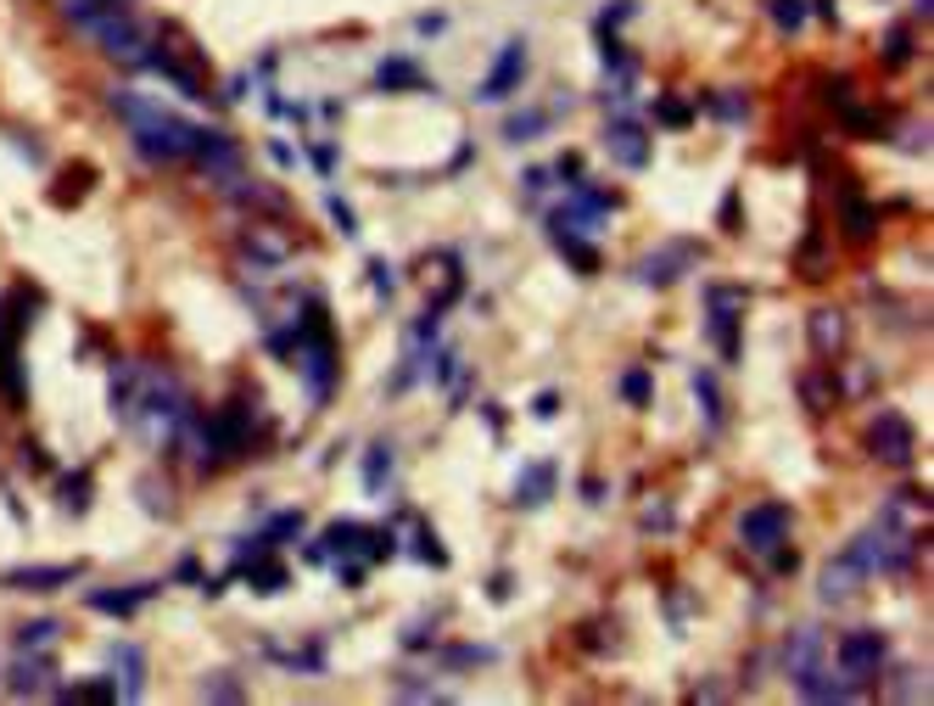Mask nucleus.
I'll list each match as a JSON object with an SVG mask.
<instances>
[{"label":"nucleus","mask_w":934,"mask_h":706,"mask_svg":"<svg viewBox=\"0 0 934 706\" xmlns=\"http://www.w3.org/2000/svg\"><path fill=\"white\" fill-rule=\"evenodd\" d=\"M113 113L129 124L135 135V152L145 163H185L196 152V135H202V124H190L179 113H168L163 102L140 96V90H113Z\"/></svg>","instance_id":"f257e3e1"},{"label":"nucleus","mask_w":934,"mask_h":706,"mask_svg":"<svg viewBox=\"0 0 934 706\" xmlns=\"http://www.w3.org/2000/svg\"><path fill=\"white\" fill-rule=\"evenodd\" d=\"M62 18H68L79 34H90L107 57H118V62H129V68H140L145 51H152L145 28L118 7V0H62Z\"/></svg>","instance_id":"f03ea898"},{"label":"nucleus","mask_w":934,"mask_h":706,"mask_svg":"<svg viewBox=\"0 0 934 706\" xmlns=\"http://www.w3.org/2000/svg\"><path fill=\"white\" fill-rule=\"evenodd\" d=\"M912 555H918V539L907 533V516H901V499H890L878 516H873V528L862 533V539H851V560L873 578V572H907L912 567Z\"/></svg>","instance_id":"7ed1b4c3"},{"label":"nucleus","mask_w":934,"mask_h":706,"mask_svg":"<svg viewBox=\"0 0 934 706\" xmlns=\"http://www.w3.org/2000/svg\"><path fill=\"white\" fill-rule=\"evenodd\" d=\"M745 303H750V292H745V287H705V309H711L705 332H711V343H716V354H722L727 364H739V359H745V337H739V325H745Z\"/></svg>","instance_id":"20e7f679"},{"label":"nucleus","mask_w":934,"mask_h":706,"mask_svg":"<svg viewBox=\"0 0 934 706\" xmlns=\"http://www.w3.org/2000/svg\"><path fill=\"white\" fill-rule=\"evenodd\" d=\"M700 258H705L700 242H666V247H655V253H644L632 264V280L638 287H672V280H682Z\"/></svg>","instance_id":"39448f33"},{"label":"nucleus","mask_w":934,"mask_h":706,"mask_svg":"<svg viewBox=\"0 0 934 706\" xmlns=\"http://www.w3.org/2000/svg\"><path fill=\"white\" fill-rule=\"evenodd\" d=\"M867 449H873V460H884V465H912V454H918L912 420H907L901 409H878L873 427H867Z\"/></svg>","instance_id":"423d86ee"},{"label":"nucleus","mask_w":934,"mask_h":706,"mask_svg":"<svg viewBox=\"0 0 934 706\" xmlns=\"http://www.w3.org/2000/svg\"><path fill=\"white\" fill-rule=\"evenodd\" d=\"M790 505L783 499H761V505H750L745 516H739V539H745V549L750 555H767L772 544H790Z\"/></svg>","instance_id":"0eeeda50"},{"label":"nucleus","mask_w":934,"mask_h":706,"mask_svg":"<svg viewBox=\"0 0 934 706\" xmlns=\"http://www.w3.org/2000/svg\"><path fill=\"white\" fill-rule=\"evenodd\" d=\"M884 634L878 628H851L840 645H833V662H840V673L851 679V684H867V679H878V668H884Z\"/></svg>","instance_id":"6e6552de"},{"label":"nucleus","mask_w":934,"mask_h":706,"mask_svg":"<svg viewBox=\"0 0 934 706\" xmlns=\"http://www.w3.org/2000/svg\"><path fill=\"white\" fill-rule=\"evenodd\" d=\"M605 152H610V163H621V169H650V158H655V147H650V129L638 124L632 113H616L610 124H605Z\"/></svg>","instance_id":"1a4fd4ad"},{"label":"nucleus","mask_w":934,"mask_h":706,"mask_svg":"<svg viewBox=\"0 0 934 706\" xmlns=\"http://www.w3.org/2000/svg\"><path fill=\"white\" fill-rule=\"evenodd\" d=\"M521 79H526V39H504L493 73L476 84V102H504V96H515Z\"/></svg>","instance_id":"9d476101"},{"label":"nucleus","mask_w":934,"mask_h":706,"mask_svg":"<svg viewBox=\"0 0 934 706\" xmlns=\"http://www.w3.org/2000/svg\"><path fill=\"white\" fill-rule=\"evenodd\" d=\"M190 158L202 163L213 180H224V185L241 180V147H235L224 129H202V135H196V152H190Z\"/></svg>","instance_id":"9b49d317"},{"label":"nucleus","mask_w":934,"mask_h":706,"mask_svg":"<svg viewBox=\"0 0 934 706\" xmlns=\"http://www.w3.org/2000/svg\"><path fill=\"white\" fill-rule=\"evenodd\" d=\"M79 578H84L79 560H62V567H12V572H0V583L17 589V594H51V589H68Z\"/></svg>","instance_id":"f8f14e48"},{"label":"nucleus","mask_w":934,"mask_h":706,"mask_svg":"<svg viewBox=\"0 0 934 706\" xmlns=\"http://www.w3.org/2000/svg\"><path fill=\"white\" fill-rule=\"evenodd\" d=\"M163 583H129V589H90L84 594V605L90 611H102V617H135V611L152 600Z\"/></svg>","instance_id":"ddd939ff"},{"label":"nucleus","mask_w":934,"mask_h":706,"mask_svg":"<svg viewBox=\"0 0 934 706\" xmlns=\"http://www.w3.org/2000/svg\"><path fill=\"white\" fill-rule=\"evenodd\" d=\"M856 583H867V572L856 567V560H851V549L840 555V560H828V567H822V605H845L851 594H856Z\"/></svg>","instance_id":"4468645a"},{"label":"nucleus","mask_w":934,"mask_h":706,"mask_svg":"<svg viewBox=\"0 0 934 706\" xmlns=\"http://www.w3.org/2000/svg\"><path fill=\"white\" fill-rule=\"evenodd\" d=\"M554 483H560V471H554V460H537V465H526L521 477H515V505H526V510H537V505H549Z\"/></svg>","instance_id":"2eb2a0df"},{"label":"nucleus","mask_w":934,"mask_h":706,"mask_svg":"<svg viewBox=\"0 0 934 706\" xmlns=\"http://www.w3.org/2000/svg\"><path fill=\"white\" fill-rule=\"evenodd\" d=\"M840 224H845L851 242H873V235H878V208L845 185V192H840Z\"/></svg>","instance_id":"dca6fc26"},{"label":"nucleus","mask_w":934,"mask_h":706,"mask_svg":"<svg viewBox=\"0 0 934 706\" xmlns=\"http://www.w3.org/2000/svg\"><path fill=\"white\" fill-rule=\"evenodd\" d=\"M375 84H381V90H431V96H436L431 73H425L415 57H386V62L375 68Z\"/></svg>","instance_id":"f3484780"},{"label":"nucleus","mask_w":934,"mask_h":706,"mask_svg":"<svg viewBox=\"0 0 934 706\" xmlns=\"http://www.w3.org/2000/svg\"><path fill=\"white\" fill-rule=\"evenodd\" d=\"M28 309H34V298H28L23 287H12L7 298H0V359H7V354L17 348L23 325H28Z\"/></svg>","instance_id":"a211bd4d"},{"label":"nucleus","mask_w":934,"mask_h":706,"mask_svg":"<svg viewBox=\"0 0 934 706\" xmlns=\"http://www.w3.org/2000/svg\"><path fill=\"white\" fill-rule=\"evenodd\" d=\"M795 275H801V280H828V275H833V247H828L822 230H812L806 242L795 247Z\"/></svg>","instance_id":"6ab92c4d"},{"label":"nucleus","mask_w":934,"mask_h":706,"mask_svg":"<svg viewBox=\"0 0 934 706\" xmlns=\"http://www.w3.org/2000/svg\"><path fill=\"white\" fill-rule=\"evenodd\" d=\"M549 242H554V253L565 258V264H576L582 275H599V253L582 242V230H565V224H549Z\"/></svg>","instance_id":"aec40b11"},{"label":"nucleus","mask_w":934,"mask_h":706,"mask_svg":"<svg viewBox=\"0 0 934 706\" xmlns=\"http://www.w3.org/2000/svg\"><path fill=\"white\" fill-rule=\"evenodd\" d=\"M113 668L124 673V690H118V701H140L145 695V656L124 639V645H113Z\"/></svg>","instance_id":"412c9836"},{"label":"nucleus","mask_w":934,"mask_h":706,"mask_svg":"<svg viewBox=\"0 0 934 706\" xmlns=\"http://www.w3.org/2000/svg\"><path fill=\"white\" fill-rule=\"evenodd\" d=\"M688 387H694V404H700V415H705V432H722L727 409H722V387H716V375H711V370H694V375H688Z\"/></svg>","instance_id":"4be33fe9"},{"label":"nucleus","mask_w":934,"mask_h":706,"mask_svg":"<svg viewBox=\"0 0 934 706\" xmlns=\"http://www.w3.org/2000/svg\"><path fill=\"white\" fill-rule=\"evenodd\" d=\"M812 348H817L822 359L845 348V314H840V309H817V314H812Z\"/></svg>","instance_id":"5701e85b"},{"label":"nucleus","mask_w":934,"mask_h":706,"mask_svg":"<svg viewBox=\"0 0 934 706\" xmlns=\"http://www.w3.org/2000/svg\"><path fill=\"white\" fill-rule=\"evenodd\" d=\"M28 662H17L12 673H7V690L12 695H45V679H51V662L45 656H34V650H23Z\"/></svg>","instance_id":"b1692460"},{"label":"nucleus","mask_w":934,"mask_h":706,"mask_svg":"<svg viewBox=\"0 0 934 706\" xmlns=\"http://www.w3.org/2000/svg\"><path fill=\"white\" fill-rule=\"evenodd\" d=\"M694 107H705V113L722 118V124H745V118H750V102L739 96V90H716V96H700Z\"/></svg>","instance_id":"393cba45"},{"label":"nucleus","mask_w":934,"mask_h":706,"mask_svg":"<svg viewBox=\"0 0 934 706\" xmlns=\"http://www.w3.org/2000/svg\"><path fill=\"white\" fill-rule=\"evenodd\" d=\"M912 51H918V39H912V23H896L890 34H884V45H878L884 68H907V62H912Z\"/></svg>","instance_id":"a878e982"},{"label":"nucleus","mask_w":934,"mask_h":706,"mask_svg":"<svg viewBox=\"0 0 934 706\" xmlns=\"http://www.w3.org/2000/svg\"><path fill=\"white\" fill-rule=\"evenodd\" d=\"M801 398L812 415H828L833 398H840V387H833V375H801Z\"/></svg>","instance_id":"bb28decb"},{"label":"nucleus","mask_w":934,"mask_h":706,"mask_svg":"<svg viewBox=\"0 0 934 706\" xmlns=\"http://www.w3.org/2000/svg\"><path fill=\"white\" fill-rule=\"evenodd\" d=\"M549 118H554V113H537V107H526V113H510V118H504V140H515V147H521V140L544 135V129H549Z\"/></svg>","instance_id":"cd10ccee"},{"label":"nucleus","mask_w":934,"mask_h":706,"mask_svg":"<svg viewBox=\"0 0 934 706\" xmlns=\"http://www.w3.org/2000/svg\"><path fill=\"white\" fill-rule=\"evenodd\" d=\"M621 398L638 404V409H650V404H655V375H650L644 364H632V370L621 375Z\"/></svg>","instance_id":"c85d7f7f"},{"label":"nucleus","mask_w":934,"mask_h":706,"mask_svg":"<svg viewBox=\"0 0 934 706\" xmlns=\"http://www.w3.org/2000/svg\"><path fill=\"white\" fill-rule=\"evenodd\" d=\"M241 578H253V589H258V594H280L291 572L280 567V560H269V555H264V560H253V567H247V572H241Z\"/></svg>","instance_id":"c756f323"},{"label":"nucleus","mask_w":934,"mask_h":706,"mask_svg":"<svg viewBox=\"0 0 934 706\" xmlns=\"http://www.w3.org/2000/svg\"><path fill=\"white\" fill-rule=\"evenodd\" d=\"M386 483H392V449H386V443H375V449L364 454V488H370V494H381Z\"/></svg>","instance_id":"7c9ffc66"},{"label":"nucleus","mask_w":934,"mask_h":706,"mask_svg":"<svg viewBox=\"0 0 934 706\" xmlns=\"http://www.w3.org/2000/svg\"><path fill=\"white\" fill-rule=\"evenodd\" d=\"M57 634H62V623H51V617L23 623L17 628V650H45V645H57Z\"/></svg>","instance_id":"2f4dec72"},{"label":"nucleus","mask_w":934,"mask_h":706,"mask_svg":"<svg viewBox=\"0 0 934 706\" xmlns=\"http://www.w3.org/2000/svg\"><path fill=\"white\" fill-rule=\"evenodd\" d=\"M817 656H822V634H817V628H801V634L790 639V673H795V668H812Z\"/></svg>","instance_id":"473e14b6"},{"label":"nucleus","mask_w":934,"mask_h":706,"mask_svg":"<svg viewBox=\"0 0 934 706\" xmlns=\"http://www.w3.org/2000/svg\"><path fill=\"white\" fill-rule=\"evenodd\" d=\"M605 73H610L621 90L632 84V57H627V45H621L616 34H605Z\"/></svg>","instance_id":"72a5a7b5"},{"label":"nucleus","mask_w":934,"mask_h":706,"mask_svg":"<svg viewBox=\"0 0 934 706\" xmlns=\"http://www.w3.org/2000/svg\"><path fill=\"white\" fill-rule=\"evenodd\" d=\"M655 124H666V129H688V124H694V102H682V96H661V102H655Z\"/></svg>","instance_id":"f704fd0d"},{"label":"nucleus","mask_w":934,"mask_h":706,"mask_svg":"<svg viewBox=\"0 0 934 706\" xmlns=\"http://www.w3.org/2000/svg\"><path fill=\"white\" fill-rule=\"evenodd\" d=\"M767 12L783 34H801L806 28V0H767Z\"/></svg>","instance_id":"c9c22d12"},{"label":"nucleus","mask_w":934,"mask_h":706,"mask_svg":"<svg viewBox=\"0 0 934 706\" xmlns=\"http://www.w3.org/2000/svg\"><path fill=\"white\" fill-rule=\"evenodd\" d=\"M62 510H73V516L90 510V471H73V477H62Z\"/></svg>","instance_id":"e433bc0d"},{"label":"nucleus","mask_w":934,"mask_h":706,"mask_svg":"<svg viewBox=\"0 0 934 706\" xmlns=\"http://www.w3.org/2000/svg\"><path fill=\"white\" fill-rule=\"evenodd\" d=\"M264 533H269V544H275V549H280L285 539H303V510H280V516H269V528H264Z\"/></svg>","instance_id":"4c0bfd02"},{"label":"nucleus","mask_w":934,"mask_h":706,"mask_svg":"<svg viewBox=\"0 0 934 706\" xmlns=\"http://www.w3.org/2000/svg\"><path fill=\"white\" fill-rule=\"evenodd\" d=\"M62 701H118V684L113 679H90V684H68V690H57Z\"/></svg>","instance_id":"58836bf2"},{"label":"nucleus","mask_w":934,"mask_h":706,"mask_svg":"<svg viewBox=\"0 0 934 706\" xmlns=\"http://www.w3.org/2000/svg\"><path fill=\"white\" fill-rule=\"evenodd\" d=\"M415 555L425 560V567H448V549H442V539H436L425 522L415 528Z\"/></svg>","instance_id":"ea45409f"},{"label":"nucleus","mask_w":934,"mask_h":706,"mask_svg":"<svg viewBox=\"0 0 934 706\" xmlns=\"http://www.w3.org/2000/svg\"><path fill=\"white\" fill-rule=\"evenodd\" d=\"M202 701H247V690L230 684V673H213V679H202Z\"/></svg>","instance_id":"a19ab883"},{"label":"nucleus","mask_w":934,"mask_h":706,"mask_svg":"<svg viewBox=\"0 0 934 706\" xmlns=\"http://www.w3.org/2000/svg\"><path fill=\"white\" fill-rule=\"evenodd\" d=\"M459 370H465V364H459V354L448 348V354H436V364H431V382H436V387H454V382H459Z\"/></svg>","instance_id":"79ce46f5"},{"label":"nucleus","mask_w":934,"mask_h":706,"mask_svg":"<svg viewBox=\"0 0 934 706\" xmlns=\"http://www.w3.org/2000/svg\"><path fill=\"white\" fill-rule=\"evenodd\" d=\"M325 208H330V219H336V230H341V235H359V213H353L348 202H341V197H325Z\"/></svg>","instance_id":"37998d69"},{"label":"nucleus","mask_w":934,"mask_h":706,"mask_svg":"<svg viewBox=\"0 0 934 706\" xmlns=\"http://www.w3.org/2000/svg\"><path fill=\"white\" fill-rule=\"evenodd\" d=\"M632 12H638V0H610V7L599 12V34H610V28H616V23H627Z\"/></svg>","instance_id":"c03bdc74"},{"label":"nucleus","mask_w":934,"mask_h":706,"mask_svg":"<svg viewBox=\"0 0 934 706\" xmlns=\"http://www.w3.org/2000/svg\"><path fill=\"white\" fill-rule=\"evenodd\" d=\"M370 287H375L381 298H392V292H398V269H392V264H381V258H375V264H370Z\"/></svg>","instance_id":"a18cd8bd"},{"label":"nucleus","mask_w":934,"mask_h":706,"mask_svg":"<svg viewBox=\"0 0 934 706\" xmlns=\"http://www.w3.org/2000/svg\"><path fill=\"white\" fill-rule=\"evenodd\" d=\"M638 522H644V528H650V533H672V528H677V516H672V510H666V505H650V510H644V516H638Z\"/></svg>","instance_id":"49530a36"},{"label":"nucleus","mask_w":934,"mask_h":706,"mask_svg":"<svg viewBox=\"0 0 934 706\" xmlns=\"http://www.w3.org/2000/svg\"><path fill=\"white\" fill-rule=\"evenodd\" d=\"M448 662H454V668H470V662H493V650H487V645H459V650H448Z\"/></svg>","instance_id":"de8ad7c7"},{"label":"nucleus","mask_w":934,"mask_h":706,"mask_svg":"<svg viewBox=\"0 0 934 706\" xmlns=\"http://www.w3.org/2000/svg\"><path fill=\"white\" fill-rule=\"evenodd\" d=\"M532 415H537V420H554V415H560V393H554V387H544V393L532 398Z\"/></svg>","instance_id":"09e8293b"},{"label":"nucleus","mask_w":934,"mask_h":706,"mask_svg":"<svg viewBox=\"0 0 934 706\" xmlns=\"http://www.w3.org/2000/svg\"><path fill=\"white\" fill-rule=\"evenodd\" d=\"M722 230H727V235H739V192H727V197H722Z\"/></svg>","instance_id":"8fccbe9b"},{"label":"nucleus","mask_w":934,"mask_h":706,"mask_svg":"<svg viewBox=\"0 0 934 706\" xmlns=\"http://www.w3.org/2000/svg\"><path fill=\"white\" fill-rule=\"evenodd\" d=\"M84 180H90V169H79V174H62V192H57V202H68V197H84Z\"/></svg>","instance_id":"3c124183"},{"label":"nucleus","mask_w":934,"mask_h":706,"mask_svg":"<svg viewBox=\"0 0 934 706\" xmlns=\"http://www.w3.org/2000/svg\"><path fill=\"white\" fill-rule=\"evenodd\" d=\"M308 158H314V169H319V174H336V147H330V140H319V147H314Z\"/></svg>","instance_id":"603ef678"},{"label":"nucleus","mask_w":934,"mask_h":706,"mask_svg":"<svg viewBox=\"0 0 934 706\" xmlns=\"http://www.w3.org/2000/svg\"><path fill=\"white\" fill-rule=\"evenodd\" d=\"M549 174H560V180H582V158H576V152H565V158H560Z\"/></svg>","instance_id":"864d4df0"},{"label":"nucleus","mask_w":934,"mask_h":706,"mask_svg":"<svg viewBox=\"0 0 934 706\" xmlns=\"http://www.w3.org/2000/svg\"><path fill=\"white\" fill-rule=\"evenodd\" d=\"M521 185H526L532 197H537V192H549V169H526V180H521Z\"/></svg>","instance_id":"5fc2aeb1"},{"label":"nucleus","mask_w":934,"mask_h":706,"mask_svg":"<svg viewBox=\"0 0 934 706\" xmlns=\"http://www.w3.org/2000/svg\"><path fill=\"white\" fill-rule=\"evenodd\" d=\"M174 578H185V583H202V567H196V555H185L179 567H174Z\"/></svg>","instance_id":"6e6d98bb"},{"label":"nucleus","mask_w":934,"mask_h":706,"mask_svg":"<svg viewBox=\"0 0 934 706\" xmlns=\"http://www.w3.org/2000/svg\"><path fill=\"white\" fill-rule=\"evenodd\" d=\"M269 158H275L280 169H291V163H297V152H291V147H285V140H275V147H269Z\"/></svg>","instance_id":"4d7b16f0"},{"label":"nucleus","mask_w":934,"mask_h":706,"mask_svg":"<svg viewBox=\"0 0 934 706\" xmlns=\"http://www.w3.org/2000/svg\"><path fill=\"white\" fill-rule=\"evenodd\" d=\"M833 7H840V0H812V7H806V12H817L822 23H833V18H840V12H833Z\"/></svg>","instance_id":"13d9d810"},{"label":"nucleus","mask_w":934,"mask_h":706,"mask_svg":"<svg viewBox=\"0 0 934 706\" xmlns=\"http://www.w3.org/2000/svg\"><path fill=\"white\" fill-rule=\"evenodd\" d=\"M487 594H493V600H510V572H493V583H487Z\"/></svg>","instance_id":"bf43d9fd"},{"label":"nucleus","mask_w":934,"mask_h":706,"mask_svg":"<svg viewBox=\"0 0 934 706\" xmlns=\"http://www.w3.org/2000/svg\"><path fill=\"white\" fill-rule=\"evenodd\" d=\"M929 12H934V0H918L912 7V18H923V23H929Z\"/></svg>","instance_id":"052dcab7"}]
</instances>
